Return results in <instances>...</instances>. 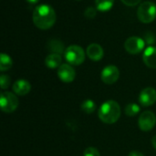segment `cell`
<instances>
[{
    "label": "cell",
    "mask_w": 156,
    "mask_h": 156,
    "mask_svg": "<svg viewBox=\"0 0 156 156\" xmlns=\"http://www.w3.org/2000/svg\"><path fill=\"white\" fill-rule=\"evenodd\" d=\"M64 56L68 63L74 66H79L85 60V52L83 48L77 45L68 47L64 52Z\"/></svg>",
    "instance_id": "4"
},
{
    "label": "cell",
    "mask_w": 156,
    "mask_h": 156,
    "mask_svg": "<svg viewBox=\"0 0 156 156\" xmlns=\"http://www.w3.org/2000/svg\"><path fill=\"white\" fill-rule=\"evenodd\" d=\"M128 156H144L142 153H139V152H136V151H133V152H132V153H130L129 154V155Z\"/></svg>",
    "instance_id": "25"
},
{
    "label": "cell",
    "mask_w": 156,
    "mask_h": 156,
    "mask_svg": "<svg viewBox=\"0 0 156 156\" xmlns=\"http://www.w3.org/2000/svg\"><path fill=\"white\" fill-rule=\"evenodd\" d=\"M98 116L104 123L112 124L121 117V107L114 101H107L100 107Z\"/></svg>",
    "instance_id": "2"
},
{
    "label": "cell",
    "mask_w": 156,
    "mask_h": 156,
    "mask_svg": "<svg viewBox=\"0 0 156 156\" xmlns=\"http://www.w3.org/2000/svg\"><path fill=\"white\" fill-rule=\"evenodd\" d=\"M137 16L142 23L149 24L153 22L156 17V5L150 1L144 2L138 7Z\"/></svg>",
    "instance_id": "3"
},
{
    "label": "cell",
    "mask_w": 156,
    "mask_h": 156,
    "mask_svg": "<svg viewBox=\"0 0 156 156\" xmlns=\"http://www.w3.org/2000/svg\"><path fill=\"white\" fill-rule=\"evenodd\" d=\"M80 108H81V110H82L85 113L90 114V113H92V112L95 111V109H96V104H95V102H94L93 101H91V100H86V101H84L81 103Z\"/></svg>",
    "instance_id": "18"
},
{
    "label": "cell",
    "mask_w": 156,
    "mask_h": 156,
    "mask_svg": "<svg viewBox=\"0 0 156 156\" xmlns=\"http://www.w3.org/2000/svg\"><path fill=\"white\" fill-rule=\"evenodd\" d=\"M142 0H122V2L128 5V6H134V5H137Z\"/></svg>",
    "instance_id": "24"
},
{
    "label": "cell",
    "mask_w": 156,
    "mask_h": 156,
    "mask_svg": "<svg viewBox=\"0 0 156 156\" xmlns=\"http://www.w3.org/2000/svg\"><path fill=\"white\" fill-rule=\"evenodd\" d=\"M58 76L63 82L69 83L74 80L76 72L70 64H61V66L58 69Z\"/></svg>",
    "instance_id": "9"
},
{
    "label": "cell",
    "mask_w": 156,
    "mask_h": 156,
    "mask_svg": "<svg viewBox=\"0 0 156 156\" xmlns=\"http://www.w3.org/2000/svg\"><path fill=\"white\" fill-rule=\"evenodd\" d=\"M152 144H153V146L156 149V135L152 139Z\"/></svg>",
    "instance_id": "26"
},
{
    "label": "cell",
    "mask_w": 156,
    "mask_h": 156,
    "mask_svg": "<svg viewBox=\"0 0 156 156\" xmlns=\"http://www.w3.org/2000/svg\"><path fill=\"white\" fill-rule=\"evenodd\" d=\"M48 49L54 53V54H58V55H61L64 50H65V47H64V44L58 40V39H51L48 42Z\"/></svg>",
    "instance_id": "15"
},
{
    "label": "cell",
    "mask_w": 156,
    "mask_h": 156,
    "mask_svg": "<svg viewBox=\"0 0 156 156\" xmlns=\"http://www.w3.org/2000/svg\"><path fill=\"white\" fill-rule=\"evenodd\" d=\"M83 156H101L99 151L94 147H89L84 151Z\"/></svg>",
    "instance_id": "22"
},
{
    "label": "cell",
    "mask_w": 156,
    "mask_h": 156,
    "mask_svg": "<svg viewBox=\"0 0 156 156\" xmlns=\"http://www.w3.org/2000/svg\"><path fill=\"white\" fill-rule=\"evenodd\" d=\"M10 84V78L7 76V75H1L0 77V85H1V88L3 90H5L8 88Z\"/></svg>",
    "instance_id": "20"
},
{
    "label": "cell",
    "mask_w": 156,
    "mask_h": 156,
    "mask_svg": "<svg viewBox=\"0 0 156 156\" xmlns=\"http://www.w3.org/2000/svg\"><path fill=\"white\" fill-rule=\"evenodd\" d=\"M27 2H28V3H30V4H36V3H37L39 0H26Z\"/></svg>",
    "instance_id": "27"
},
{
    "label": "cell",
    "mask_w": 156,
    "mask_h": 156,
    "mask_svg": "<svg viewBox=\"0 0 156 156\" xmlns=\"http://www.w3.org/2000/svg\"><path fill=\"white\" fill-rule=\"evenodd\" d=\"M144 64L151 69H156V47H148L143 55Z\"/></svg>",
    "instance_id": "11"
},
{
    "label": "cell",
    "mask_w": 156,
    "mask_h": 156,
    "mask_svg": "<svg viewBox=\"0 0 156 156\" xmlns=\"http://www.w3.org/2000/svg\"><path fill=\"white\" fill-rule=\"evenodd\" d=\"M144 42L149 44V45H152L155 42V37H154V35L151 32H147L144 36Z\"/></svg>",
    "instance_id": "23"
},
{
    "label": "cell",
    "mask_w": 156,
    "mask_h": 156,
    "mask_svg": "<svg viewBox=\"0 0 156 156\" xmlns=\"http://www.w3.org/2000/svg\"><path fill=\"white\" fill-rule=\"evenodd\" d=\"M140 112V107L136 103H129L125 107V113L128 116H135Z\"/></svg>",
    "instance_id": "19"
},
{
    "label": "cell",
    "mask_w": 156,
    "mask_h": 156,
    "mask_svg": "<svg viewBox=\"0 0 156 156\" xmlns=\"http://www.w3.org/2000/svg\"><path fill=\"white\" fill-rule=\"evenodd\" d=\"M96 8L101 12H106L112 9L114 4V0H95Z\"/></svg>",
    "instance_id": "16"
},
{
    "label": "cell",
    "mask_w": 156,
    "mask_h": 156,
    "mask_svg": "<svg viewBox=\"0 0 156 156\" xmlns=\"http://www.w3.org/2000/svg\"><path fill=\"white\" fill-rule=\"evenodd\" d=\"M31 90V85L27 80H18L13 85V90L16 94L24 96L27 94Z\"/></svg>",
    "instance_id": "13"
},
{
    "label": "cell",
    "mask_w": 156,
    "mask_h": 156,
    "mask_svg": "<svg viewBox=\"0 0 156 156\" xmlns=\"http://www.w3.org/2000/svg\"><path fill=\"white\" fill-rule=\"evenodd\" d=\"M56 18L55 10L48 5H40L34 9L33 22L39 29L47 30L50 28L55 24Z\"/></svg>",
    "instance_id": "1"
},
{
    "label": "cell",
    "mask_w": 156,
    "mask_h": 156,
    "mask_svg": "<svg viewBox=\"0 0 156 156\" xmlns=\"http://www.w3.org/2000/svg\"><path fill=\"white\" fill-rule=\"evenodd\" d=\"M0 106L4 112L11 113L18 107V99L15 94L9 91H5L1 94Z\"/></svg>",
    "instance_id": "5"
},
{
    "label": "cell",
    "mask_w": 156,
    "mask_h": 156,
    "mask_svg": "<svg viewBox=\"0 0 156 156\" xmlns=\"http://www.w3.org/2000/svg\"><path fill=\"white\" fill-rule=\"evenodd\" d=\"M144 46H145L144 40L138 37H131L124 43V48L126 51L133 55H136L140 53L144 48Z\"/></svg>",
    "instance_id": "7"
},
{
    "label": "cell",
    "mask_w": 156,
    "mask_h": 156,
    "mask_svg": "<svg viewBox=\"0 0 156 156\" xmlns=\"http://www.w3.org/2000/svg\"><path fill=\"white\" fill-rule=\"evenodd\" d=\"M139 101L144 107L152 106L156 101V90L154 88L144 89L139 95Z\"/></svg>",
    "instance_id": "10"
},
{
    "label": "cell",
    "mask_w": 156,
    "mask_h": 156,
    "mask_svg": "<svg viewBox=\"0 0 156 156\" xmlns=\"http://www.w3.org/2000/svg\"><path fill=\"white\" fill-rule=\"evenodd\" d=\"M87 55L93 61H99L103 57V48L97 43H92L87 48Z\"/></svg>",
    "instance_id": "12"
},
{
    "label": "cell",
    "mask_w": 156,
    "mask_h": 156,
    "mask_svg": "<svg viewBox=\"0 0 156 156\" xmlns=\"http://www.w3.org/2000/svg\"><path fill=\"white\" fill-rule=\"evenodd\" d=\"M155 123L156 117L154 113L152 112L149 111L144 112L139 117V121H138L139 128L144 132L151 131L155 126Z\"/></svg>",
    "instance_id": "6"
},
{
    "label": "cell",
    "mask_w": 156,
    "mask_h": 156,
    "mask_svg": "<svg viewBox=\"0 0 156 156\" xmlns=\"http://www.w3.org/2000/svg\"><path fill=\"white\" fill-rule=\"evenodd\" d=\"M120 76V71L116 66L113 65H109L105 67L101 73V80L105 84H113L115 83Z\"/></svg>",
    "instance_id": "8"
},
{
    "label": "cell",
    "mask_w": 156,
    "mask_h": 156,
    "mask_svg": "<svg viewBox=\"0 0 156 156\" xmlns=\"http://www.w3.org/2000/svg\"><path fill=\"white\" fill-rule=\"evenodd\" d=\"M96 9L93 7V6H90L88 8H86L85 12H84V15L87 18H90V19H92L96 16Z\"/></svg>",
    "instance_id": "21"
},
{
    "label": "cell",
    "mask_w": 156,
    "mask_h": 156,
    "mask_svg": "<svg viewBox=\"0 0 156 156\" xmlns=\"http://www.w3.org/2000/svg\"><path fill=\"white\" fill-rule=\"evenodd\" d=\"M13 65V61L11 58L5 53H2L0 55V70L1 71H5L8 70Z\"/></svg>",
    "instance_id": "17"
},
{
    "label": "cell",
    "mask_w": 156,
    "mask_h": 156,
    "mask_svg": "<svg viewBox=\"0 0 156 156\" xmlns=\"http://www.w3.org/2000/svg\"><path fill=\"white\" fill-rule=\"evenodd\" d=\"M61 62H62L61 55L54 54V53L49 54L46 58V59H45V63H46L47 67L49 68V69H57V68H59L61 66Z\"/></svg>",
    "instance_id": "14"
}]
</instances>
